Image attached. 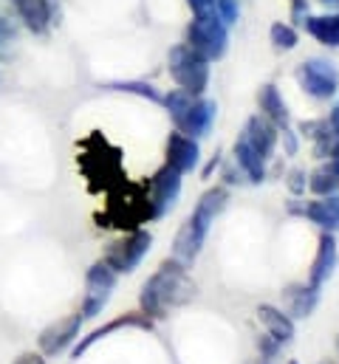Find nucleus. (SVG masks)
Returning a JSON list of instances; mask_svg holds the SVG:
<instances>
[{
	"label": "nucleus",
	"instance_id": "nucleus-1",
	"mask_svg": "<svg viewBox=\"0 0 339 364\" xmlns=\"http://www.w3.org/2000/svg\"><path fill=\"white\" fill-rule=\"evenodd\" d=\"M195 294H198V285L189 277V266L178 263L175 257H167L145 279V285L139 291V308L153 322L167 319L170 311L189 305L195 299Z\"/></svg>",
	"mask_w": 339,
	"mask_h": 364
},
{
	"label": "nucleus",
	"instance_id": "nucleus-2",
	"mask_svg": "<svg viewBox=\"0 0 339 364\" xmlns=\"http://www.w3.org/2000/svg\"><path fill=\"white\" fill-rule=\"evenodd\" d=\"M226 203H229V189H226L224 183L209 186V189L198 198L192 215L181 223V229H178V235H175V240H172V257H175L178 263L192 266V263L198 260V255H201V249H204V243H207V235H209L215 218L226 209Z\"/></svg>",
	"mask_w": 339,
	"mask_h": 364
},
{
	"label": "nucleus",
	"instance_id": "nucleus-3",
	"mask_svg": "<svg viewBox=\"0 0 339 364\" xmlns=\"http://www.w3.org/2000/svg\"><path fill=\"white\" fill-rule=\"evenodd\" d=\"M150 220H153V209H150L147 186L127 178L105 192V209L96 215L99 229H119V232L142 229Z\"/></svg>",
	"mask_w": 339,
	"mask_h": 364
},
{
	"label": "nucleus",
	"instance_id": "nucleus-4",
	"mask_svg": "<svg viewBox=\"0 0 339 364\" xmlns=\"http://www.w3.org/2000/svg\"><path fill=\"white\" fill-rule=\"evenodd\" d=\"M77 164L88 181V192H93V195H102L127 178L119 147H113L102 133H90L85 139Z\"/></svg>",
	"mask_w": 339,
	"mask_h": 364
},
{
	"label": "nucleus",
	"instance_id": "nucleus-5",
	"mask_svg": "<svg viewBox=\"0 0 339 364\" xmlns=\"http://www.w3.org/2000/svg\"><path fill=\"white\" fill-rule=\"evenodd\" d=\"M165 107H167L175 130L184 133V136H192V139L209 136V130L218 119V105L212 99L192 96V93L181 91V88L165 93Z\"/></svg>",
	"mask_w": 339,
	"mask_h": 364
},
{
	"label": "nucleus",
	"instance_id": "nucleus-6",
	"mask_svg": "<svg viewBox=\"0 0 339 364\" xmlns=\"http://www.w3.org/2000/svg\"><path fill=\"white\" fill-rule=\"evenodd\" d=\"M153 249V232L150 229H133V232H122L116 240H110L102 252V263L116 272L119 277L122 274H133L142 260L150 255Z\"/></svg>",
	"mask_w": 339,
	"mask_h": 364
},
{
	"label": "nucleus",
	"instance_id": "nucleus-7",
	"mask_svg": "<svg viewBox=\"0 0 339 364\" xmlns=\"http://www.w3.org/2000/svg\"><path fill=\"white\" fill-rule=\"evenodd\" d=\"M187 46L207 63H218L229 51V28L215 17V11L192 14L187 26Z\"/></svg>",
	"mask_w": 339,
	"mask_h": 364
},
{
	"label": "nucleus",
	"instance_id": "nucleus-8",
	"mask_svg": "<svg viewBox=\"0 0 339 364\" xmlns=\"http://www.w3.org/2000/svg\"><path fill=\"white\" fill-rule=\"evenodd\" d=\"M167 71L172 82L192 96H204L207 85H209V63L204 57H198L187 43L170 48Z\"/></svg>",
	"mask_w": 339,
	"mask_h": 364
},
{
	"label": "nucleus",
	"instance_id": "nucleus-9",
	"mask_svg": "<svg viewBox=\"0 0 339 364\" xmlns=\"http://www.w3.org/2000/svg\"><path fill=\"white\" fill-rule=\"evenodd\" d=\"M116 282H119V274L110 272L102 260L90 263V269L85 272V296L83 305H80L83 319H99L102 316V311L110 302V294L116 291Z\"/></svg>",
	"mask_w": 339,
	"mask_h": 364
},
{
	"label": "nucleus",
	"instance_id": "nucleus-10",
	"mask_svg": "<svg viewBox=\"0 0 339 364\" xmlns=\"http://www.w3.org/2000/svg\"><path fill=\"white\" fill-rule=\"evenodd\" d=\"M297 82H300V88L308 93L311 99L328 102V99H334L339 93V71L331 60L311 57V60H303L300 63Z\"/></svg>",
	"mask_w": 339,
	"mask_h": 364
},
{
	"label": "nucleus",
	"instance_id": "nucleus-11",
	"mask_svg": "<svg viewBox=\"0 0 339 364\" xmlns=\"http://www.w3.org/2000/svg\"><path fill=\"white\" fill-rule=\"evenodd\" d=\"M184 176L175 173L172 167L162 164L150 178H147V198H150V209H153V220H162L165 215H170L181 198V189H184Z\"/></svg>",
	"mask_w": 339,
	"mask_h": 364
},
{
	"label": "nucleus",
	"instance_id": "nucleus-12",
	"mask_svg": "<svg viewBox=\"0 0 339 364\" xmlns=\"http://www.w3.org/2000/svg\"><path fill=\"white\" fill-rule=\"evenodd\" d=\"M80 333H83V316H80V314L60 316V319L48 322V325L40 331V336H37V350H40L46 359L60 356V353H66L68 348L77 345Z\"/></svg>",
	"mask_w": 339,
	"mask_h": 364
},
{
	"label": "nucleus",
	"instance_id": "nucleus-13",
	"mask_svg": "<svg viewBox=\"0 0 339 364\" xmlns=\"http://www.w3.org/2000/svg\"><path fill=\"white\" fill-rule=\"evenodd\" d=\"M122 328H139V331H153V319L150 316H145L142 311H133V314H122V316H113L110 322H105V325H96L88 336L83 339H77V345L71 348V359L74 362H80L85 353L93 348V345H99L102 339H108L110 333H116V331H122Z\"/></svg>",
	"mask_w": 339,
	"mask_h": 364
},
{
	"label": "nucleus",
	"instance_id": "nucleus-14",
	"mask_svg": "<svg viewBox=\"0 0 339 364\" xmlns=\"http://www.w3.org/2000/svg\"><path fill=\"white\" fill-rule=\"evenodd\" d=\"M165 164L172 167L181 176H189L201 167V144L192 136H184L178 130H172L167 136V147H165Z\"/></svg>",
	"mask_w": 339,
	"mask_h": 364
},
{
	"label": "nucleus",
	"instance_id": "nucleus-15",
	"mask_svg": "<svg viewBox=\"0 0 339 364\" xmlns=\"http://www.w3.org/2000/svg\"><path fill=\"white\" fill-rule=\"evenodd\" d=\"M339 266V246H337V235L331 232H323L320 235V243H317V255H314V263H311V272H308V285L314 288H323Z\"/></svg>",
	"mask_w": 339,
	"mask_h": 364
},
{
	"label": "nucleus",
	"instance_id": "nucleus-16",
	"mask_svg": "<svg viewBox=\"0 0 339 364\" xmlns=\"http://www.w3.org/2000/svg\"><path fill=\"white\" fill-rule=\"evenodd\" d=\"M11 9L17 14V20L37 37L48 34V28L54 26V6L51 0H11Z\"/></svg>",
	"mask_w": 339,
	"mask_h": 364
},
{
	"label": "nucleus",
	"instance_id": "nucleus-17",
	"mask_svg": "<svg viewBox=\"0 0 339 364\" xmlns=\"http://www.w3.org/2000/svg\"><path fill=\"white\" fill-rule=\"evenodd\" d=\"M241 136L252 144L266 161H271V156H274V150H277V141H280V130H277L266 116H260V113L249 116V122L244 124Z\"/></svg>",
	"mask_w": 339,
	"mask_h": 364
},
{
	"label": "nucleus",
	"instance_id": "nucleus-18",
	"mask_svg": "<svg viewBox=\"0 0 339 364\" xmlns=\"http://www.w3.org/2000/svg\"><path fill=\"white\" fill-rule=\"evenodd\" d=\"M232 161H235V167L244 173V178L246 183H263L266 181V176H268V161L254 150L252 144L244 139V136H238V141L232 144Z\"/></svg>",
	"mask_w": 339,
	"mask_h": 364
},
{
	"label": "nucleus",
	"instance_id": "nucleus-19",
	"mask_svg": "<svg viewBox=\"0 0 339 364\" xmlns=\"http://www.w3.org/2000/svg\"><path fill=\"white\" fill-rule=\"evenodd\" d=\"M257 322L263 325V333L274 336L280 345H288V342L294 339V333H297V328H294V319H291V316H288L283 308H277V305H268V302L257 305Z\"/></svg>",
	"mask_w": 339,
	"mask_h": 364
},
{
	"label": "nucleus",
	"instance_id": "nucleus-20",
	"mask_svg": "<svg viewBox=\"0 0 339 364\" xmlns=\"http://www.w3.org/2000/svg\"><path fill=\"white\" fill-rule=\"evenodd\" d=\"M257 107H260V116H266L277 130H286L291 124L288 105H286L283 93H280V88L274 82L260 85V91H257Z\"/></svg>",
	"mask_w": 339,
	"mask_h": 364
},
{
	"label": "nucleus",
	"instance_id": "nucleus-21",
	"mask_svg": "<svg viewBox=\"0 0 339 364\" xmlns=\"http://www.w3.org/2000/svg\"><path fill=\"white\" fill-rule=\"evenodd\" d=\"M303 218L311 220L314 226H320L323 232L337 235L339 232V195H325V198L306 200Z\"/></svg>",
	"mask_w": 339,
	"mask_h": 364
},
{
	"label": "nucleus",
	"instance_id": "nucleus-22",
	"mask_svg": "<svg viewBox=\"0 0 339 364\" xmlns=\"http://www.w3.org/2000/svg\"><path fill=\"white\" fill-rule=\"evenodd\" d=\"M300 136L308 139L311 156H314L317 161H328L331 147H334V141H337L334 130L328 127V119H308V122H303V124H300Z\"/></svg>",
	"mask_w": 339,
	"mask_h": 364
},
{
	"label": "nucleus",
	"instance_id": "nucleus-23",
	"mask_svg": "<svg viewBox=\"0 0 339 364\" xmlns=\"http://www.w3.org/2000/svg\"><path fill=\"white\" fill-rule=\"evenodd\" d=\"M320 291L308 282H294L286 288V299H288V316L291 319H308L314 314V308L320 305Z\"/></svg>",
	"mask_w": 339,
	"mask_h": 364
},
{
	"label": "nucleus",
	"instance_id": "nucleus-24",
	"mask_svg": "<svg viewBox=\"0 0 339 364\" xmlns=\"http://www.w3.org/2000/svg\"><path fill=\"white\" fill-rule=\"evenodd\" d=\"M303 26L317 43H323L328 48H339V11H334V14H308L303 20Z\"/></svg>",
	"mask_w": 339,
	"mask_h": 364
},
{
	"label": "nucleus",
	"instance_id": "nucleus-25",
	"mask_svg": "<svg viewBox=\"0 0 339 364\" xmlns=\"http://www.w3.org/2000/svg\"><path fill=\"white\" fill-rule=\"evenodd\" d=\"M308 192H314L317 198L339 195V167L331 159H328V161H320V164L308 173Z\"/></svg>",
	"mask_w": 339,
	"mask_h": 364
},
{
	"label": "nucleus",
	"instance_id": "nucleus-26",
	"mask_svg": "<svg viewBox=\"0 0 339 364\" xmlns=\"http://www.w3.org/2000/svg\"><path fill=\"white\" fill-rule=\"evenodd\" d=\"M108 91H119V93H133V96H142L153 105H165V93L159 91L156 85L145 82V80H116V82H105Z\"/></svg>",
	"mask_w": 339,
	"mask_h": 364
},
{
	"label": "nucleus",
	"instance_id": "nucleus-27",
	"mask_svg": "<svg viewBox=\"0 0 339 364\" xmlns=\"http://www.w3.org/2000/svg\"><path fill=\"white\" fill-rule=\"evenodd\" d=\"M268 40H271V46H274L277 51H291V48H297L300 34H297V28L288 26V23H274V26L268 28Z\"/></svg>",
	"mask_w": 339,
	"mask_h": 364
},
{
	"label": "nucleus",
	"instance_id": "nucleus-28",
	"mask_svg": "<svg viewBox=\"0 0 339 364\" xmlns=\"http://www.w3.org/2000/svg\"><path fill=\"white\" fill-rule=\"evenodd\" d=\"M17 37H20L17 26L9 17L0 14V60H11L14 46H17Z\"/></svg>",
	"mask_w": 339,
	"mask_h": 364
},
{
	"label": "nucleus",
	"instance_id": "nucleus-29",
	"mask_svg": "<svg viewBox=\"0 0 339 364\" xmlns=\"http://www.w3.org/2000/svg\"><path fill=\"white\" fill-rule=\"evenodd\" d=\"M215 17H218L226 28L235 26L238 17H241V6H238V0H215Z\"/></svg>",
	"mask_w": 339,
	"mask_h": 364
},
{
	"label": "nucleus",
	"instance_id": "nucleus-30",
	"mask_svg": "<svg viewBox=\"0 0 339 364\" xmlns=\"http://www.w3.org/2000/svg\"><path fill=\"white\" fill-rule=\"evenodd\" d=\"M254 345H257V353H260L263 362H274V359L280 356V350H283V345H280L274 336H268V333H260Z\"/></svg>",
	"mask_w": 339,
	"mask_h": 364
},
{
	"label": "nucleus",
	"instance_id": "nucleus-31",
	"mask_svg": "<svg viewBox=\"0 0 339 364\" xmlns=\"http://www.w3.org/2000/svg\"><path fill=\"white\" fill-rule=\"evenodd\" d=\"M286 186H288V192H291L294 198L306 195V189H308V173H306L303 167L288 170V176H286Z\"/></svg>",
	"mask_w": 339,
	"mask_h": 364
},
{
	"label": "nucleus",
	"instance_id": "nucleus-32",
	"mask_svg": "<svg viewBox=\"0 0 339 364\" xmlns=\"http://www.w3.org/2000/svg\"><path fill=\"white\" fill-rule=\"evenodd\" d=\"M280 139H283V147H286V156H297V147H300V139L291 127L280 130Z\"/></svg>",
	"mask_w": 339,
	"mask_h": 364
},
{
	"label": "nucleus",
	"instance_id": "nucleus-33",
	"mask_svg": "<svg viewBox=\"0 0 339 364\" xmlns=\"http://www.w3.org/2000/svg\"><path fill=\"white\" fill-rule=\"evenodd\" d=\"M11 364H48V359L40 350H26V353H20Z\"/></svg>",
	"mask_w": 339,
	"mask_h": 364
},
{
	"label": "nucleus",
	"instance_id": "nucleus-34",
	"mask_svg": "<svg viewBox=\"0 0 339 364\" xmlns=\"http://www.w3.org/2000/svg\"><path fill=\"white\" fill-rule=\"evenodd\" d=\"M187 6L192 9V14H209V11H215V0H187Z\"/></svg>",
	"mask_w": 339,
	"mask_h": 364
},
{
	"label": "nucleus",
	"instance_id": "nucleus-35",
	"mask_svg": "<svg viewBox=\"0 0 339 364\" xmlns=\"http://www.w3.org/2000/svg\"><path fill=\"white\" fill-rule=\"evenodd\" d=\"M221 161H224V156H221V150H215V156L209 159V164H207V167L201 170L204 181H209V178H212V173H215V170H221Z\"/></svg>",
	"mask_w": 339,
	"mask_h": 364
},
{
	"label": "nucleus",
	"instance_id": "nucleus-36",
	"mask_svg": "<svg viewBox=\"0 0 339 364\" xmlns=\"http://www.w3.org/2000/svg\"><path fill=\"white\" fill-rule=\"evenodd\" d=\"M328 127L334 130V136L339 139V99H337V105L331 107V113H328Z\"/></svg>",
	"mask_w": 339,
	"mask_h": 364
},
{
	"label": "nucleus",
	"instance_id": "nucleus-37",
	"mask_svg": "<svg viewBox=\"0 0 339 364\" xmlns=\"http://www.w3.org/2000/svg\"><path fill=\"white\" fill-rule=\"evenodd\" d=\"M328 159H331V161H334V164L339 167V139L334 141V147H331V156H328Z\"/></svg>",
	"mask_w": 339,
	"mask_h": 364
},
{
	"label": "nucleus",
	"instance_id": "nucleus-38",
	"mask_svg": "<svg viewBox=\"0 0 339 364\" xmlns=\"http://www.w3.org/2000/svg\"><path fill=\"white\" fill-rule=\"evenodd\" d=\"M320 3H323V6H328V9H337V11H339V0H320Z\"/></svg>",
	"mask_w": 339,
	"mask_h": 364
},
{
	"label": "nucleus",
	"instance_id": "nucleus-39",
	"mask_svg": "<svg viewBox=\"0 0 339 364\" xmlns=\"http://www.w3.org/2000/svg\"><path fill=\"white\" fill-rule=\"evenodd\" d=\"M288 364H297V359H288Z\"/></svg>",
	"mask_w": 339,
	"mask_h": 364
},
{
	"label": "nucleus",
	"instance_id": "nucleus-40",
	"mask_svg": "<svg viewBox=\"0 0 339 364\" xmlns=\"http://www.w3.org/2000/svg\"><path fill=\"white\" fill-rule=\"evenodd\" d=\"M257 364H271V362H263V359H260V362H257Z\"/></svg>",
	"mask_w": 339,
	"mask_h": 364
}]
</instances>
